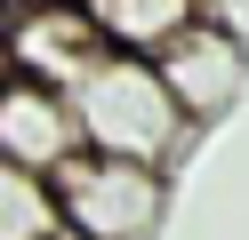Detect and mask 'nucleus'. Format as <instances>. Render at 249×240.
<instances>
[{"label": "nucleus", "instance_id": "f257e3e1", "mask_svg": "<svg viewBox=\"0 0 249 240\" xmlns=\"http://www.w3.org/2000/svg\"><path fill=\"white\" fill-rule=\"evenodd\" d=\"M72 112H81V136L89 152H113V160H145V168H177L185 144H193V120L185 104L169 96L161 64L145 56H105L81 88H65Z\"/></svg>", "mask_w": 249, "mask_h": 240}, {"label": "nucleus", "instance_id": "f03ea898", "mask_svg": "<svg viewBox=\"0 0 249 240\" xmlns=\"http://www.w3.org/2000/svg\"><path fill=\"white\" fill-rule=\"evenodd\" d=\"M49 192L65 208V232H81V240H153L169 208V168L81 152L65 176H49Z\"/></svg>", "mask_w": 249, "mask_h": 240}, {"label": "nucleus", "instance_id": "7ed1b4c3", "mask_svg": "<svg viewBox=\"0 0 249 240\" xmlns=\"http://www.w3.org/2000/svg\"><path fill=\"white\" fill-rule=\"evenodd\" d=\"M113 48L97 40L81 0H8V80L40 88H81Z\"/></svg>", "mask_w": 249, "mask_h": 240}, {"label": "nucleus", "instance_id": "20e7f679", "mask_svg": "<svg viewBox=\"0 0 249 240\" xmlns=\"http://www.w3.org/2000/svg\"><path fill=\"white\" fill-rule=\"evenodd\" d=\"M81 152H89V136H81V112H72L65 88H40V80L0 88V168H24V176L49 184Z\"/></svg>", "mask_w": 249, "mask_h": 240}, {"label": "nucleus", "instance_id": "39448f33", "mask_svg": "<svg viewBox=\"0 0 249 240\" xmlns=\"http://www.w3.org/2000/svg\"><path fill=\"white\" fill-rule=\"evenodd\" d=\"M161 64V80H169V96L185 104V120H225L233 104H241V88H249V40L233 24H217V16H201L193 32H185L169 56H153Z\"/></svg>", "mask_w": 249, "mask_h": 240}, {"label": "nucleus", "instance_id": "423d86ee", "mask_svg": "<svg viewBox=\"0 0 249 240\" xmlns=\"http://www.w3.org/2000/svg\"><path fill=\"white\" fill-rule=\"evenodd\" d=\"M81 8H89V24H97V40L113 56H145L153 64L209 16V0H81Z\"/></svg>", "mask_w": 249, "mask_h": 240}, {"label": "nucleus", "instance_id": "0eeeda50", "mask_svg": "<svg viewBox=\"0 0 249 240\" xmlns=\"http://www.w3.org/2000/svg\"><path fill=\"white\" fill-rule=\"evenodd\" d=\"M0 208H8V232L0 240H49V232H65V208H56V192L40 184V176H24V168H0Z\"/></svg>", "mask_w": 249, "mask_h": 240}, {"label": "nucleus", "instance_id": "6e6552de", "mask_svg": "<svg viewBox=\"0 0 249 240\" xmlns=\"http://www.w3.org/2000/svg\"><path fill=\"white\" fill-rule=\"evenodd\" d=\"M49 240H81V232H49Z\"/></svg>", "mask_w": 249, "mask_h": 240}]
</instances>
